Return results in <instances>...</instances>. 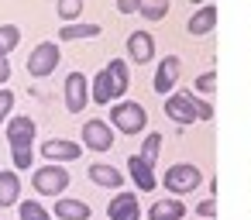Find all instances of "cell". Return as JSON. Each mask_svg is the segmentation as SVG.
<instances>
[{"label": "cell", "instance_id": "6da1fadb", "mask_svg": "<svg viewBox=\"0 0 251 220\" xmlns=\"http://www.w3.org/2000/svg\"><path fill=\"white\" fill-rule=\"evenodd\" d=\"M127 86H131V76H127V62H124V59H114L110 66H103V69L97 73L90 97H93V103L107 107V103H117V100H121V97L127 93Z\"/></svg>", "mask_w": 251, "mask_h": 220}, {"label": "cell", "instance_id": "7a4b0ae2", "mask_svg": "<svg viewBox=\"0 0 251 220\" xmlns=\"http://www.w3.org/2000/svg\"><path fill=\"white\" fill-rule=\"evenodd\" d=\"M7 141H11V158L18 172L31 169V145H35V121L31 117H11L7 121Z\"/></svg>", "mask_w": 251, "mask_h": 220}, {"label": "cell", "instance_id": "3957f363", "mask_svg": "<svg viewBox=\"0 0 251 220\" xmlns=\"http://www.w3.org/2000/svg\"><path fill=\"white\" fill-rule=\"evenodd\" d=\"M110 124L121 134H141L148 127V110L141 103H134V100H117L110 107Z\"/></svg>", "mask_w": 251, "mask_h": 220}, {"label": "cell", "instance_id": "277c9868", "mask_svg": "<svg viewBox=\"0 0 251 220\" xmlns=\"http://www.w3.org/2000/svg\"><path fill=\"white\" fill-rule=\"evenodd\" d=\"M31 186H35V193H42V196H62V193L69 189V169L59 165V162L38 165L35 175H31Z\"/></svg>", "mask_w": 251, "mask_h": 220}, {"label": "cell", "instance_id": "5b68a950", "mask_svg": "<svg viewBox=\"0 0 251 220\" xmlns=\"http://www.w3.org/2000/svg\"><path fill=\"white\" fill-rule=\"evenodd\" d=\"M203 182V172L189 162H179V165H169L165 175H162V186L172 193V196H186V193H196V186Z\"/></svg>", "mask_w": 251, "mask_h": 220}, {"label": "cell", "instance_id": "8992f818", "mask_svg": "<svg viewBox=\"0 0 251 220\" xmlns=\"http://www.w3.org/2000/svg\"><path fill=\"white\" fill-rule=\"evenodd\" d=\"M165 114H169V121H172V124L189 127L193 121H200L196 97H193V93H169V97H165Z\"/></svg>", "mask_w": 251, "mask_h": 220}, {"label": "cell", "instance_id": "52a82bcc", "mask_svg": "<svg viewBox=\"0 0 251 220\" xmlns=\"http://www.w3.org/2000/svg\"><path fill=\"white\" fill-rule=\"evenodd\" d=\"M59 45L55 42H42V45H35V52L28 55V73L35 76V79H45V76H52L55 69H59Z\"/></svg>", "mask_w": 251, "mask_h": 220}, {"label": "cell", "instance_id": "ba28073f", "mask_svg": "<svg viewBox=\"0 0 251 220\" xmlns=\"http://www.w3.org/2000/svg\"><path fill=\"white\" fill-rule=\"evenodd\" d=\"M90 100H93L90 97V79L83 73H69L66 76V110L69 114H79V110H86Z\"/></svg>", "mask_w": 251, "mask_h": 220}, {"label": "cell", "instance_id": "9c48e42d", "mask_svg": "<svg viewBox=\"0 0 251 220\" xmlns=\"http://www.w3.org/2000/svg\"><path fill=\"white\" fill-rule=\"evenodd\" d=\"M83 148H90V151H110L114 148V124H107V121H86L83 124Z\"/></svg>", "mask_w": 251, "mask_h": 220}, {"label": "cell", "instance_id": "30bf717a", "mask_svg": "<svg viewBox=\"0 0 251 220\" xmlns=\"http://www.w3.org/2000/svg\"><path fill=\"white\" fill-rule=\"evenodd\" d=\"M127 175L134 179V186H138L141 193H155V186H158L155 165H151L145 155H131V158H127Z\"/></svg>", "mask_w": 251, "mask_h": 220}, {"label": "cell", "instance_id": "8fae6325", "mask_svg": "<svg viewBox=\"0 0 251 220\" xmlns=\"http://www.w3.org/2000/svg\"><path fill=\"white\" fill-rule=\"evenodd\" d=\"M179 73H182V62H179L176 55H165V59H162V66L155 69V83H151V90H155L158 97H162V93L169 97V93H172V86L179 83Z\"/></svg>", "mask_w": 251, "mask_h": 220}, {"label": "cell", "instance_id": "7c38bea8", "mask_svg": "<svg viewBox=\"0 0 251 220\" xmlns=\"http://www.w3.org/2000/svg\"><path fill=\"white\" fill-rule=\"evenodd\" d=\"M42 155L49 162H76L83 155V145H76L69 138H49V141H42Z\"/></svg>", "mask_w": 251, "mask_h": 220}, {"label": "cell", "instance_id": "4fadbf2b", "mask_svg": "<svg viewBox=\"0 0 251 220\" xmlns=\"http://www.w3.org/2000/svg\"><path fill=\"white\" fill-rule=\"evenodd\" d=\"M107 220H141V203L134 193H117L107 206Z\"/></svg>", "mask_w": 251, "mask_h": 220}, {"label": "cell", "instance_id": "5bb4252c", "mask_svg": "<svg viewBox=\"0 0 251 220\" xmlns=\"http://www.w3.org/2000/svg\"><path fill=\"white\" fill-rule=\"evenodd\" d=\"M182 217H186V203L179 196H165L148 206V220H182Z\"/></svg>", "mask_w": 251, "mask_h": 220}, {"label": "cell", "instance_id": "9a60e30c", "mask_svg": "<svg viewBox=\"0 0 251 220\" xmlns=\"http://www.w3.org/2000/svg\"><path fill=\"white\" fill-rule=\"evenodd\" d=\"M127 55H131L138 66L151 62V55H155V42H151V35H148V31H134V35L127 38Z\"/></svg>", "mask_w": 251, "mask_h": 220}, {"label": "cell", "instance_id": "2e32d148", "mask_svg": "<svg viewBox=\"0 0 251 220\" xmlns=\"http://www.w3.org/2000/svg\"><path fill=\"white\" fill-rule=\"evenodd\" d=\"M21 203V179L14 169L0 172V206H18Z\"/></svg>", "mask_w": 251, "mask_h": 220}, {"label": "cell", "instance_id": "e0dca14e", "mask_svg": "<svg viewBox=\"0 0 251 220\" xmlns=\"http://www.w3.org/2000/svg\"><path fill=\"white\" fill-rule=\"evenodd\" d=\"M213 24H217V7H213V4H206V7H200V11L189 18L186 31H189L193 38H203V35H210V31H213Z\"/></svg>", "mask_w": 251, "mask_h": 220}, {"label": "cell", "instance_id": "ac0fdd59", "mask_svg": "<svg viewBox=\"0 0 251 220\" xmlns=\"http://www.w3.org/2000/svg\"><path fill=\"white\" fill-rule=\"evenodd\" d=\"M90 182L103 186V189H121L124 186V172H117L114 165H90Z\"/></svg>", "mask_w": 251, "mask_h": 220}, {"label": "cell", "instance_id": "d6986e66", "mask_svg": "<svg viewBox=\"0 0 251 220\" xmlns=\"http://www.w3.org/2000/svg\"><path fill=\"white\" fill-rule=\"evenodd\" d=\"M55 217H59V220H90V206H86L83 199L59 196V199H55Z\"/></svg>", "mask_w": 251, "mask_h": 220}, {"label": "cell", "instance_id": "ffe728a7", "mask_svg": "<svg viewBox=\"0 0 251 220\" xmlns=\"http://www.w3.org/2000/svg\"><path fill=\"white\" fill-rule=\"evenodd\" d=\"M100 24H66V28H59V38L62 42H79V38H100Z\"/></svg>", "mask_w": 251, "mask_h": 220}, {"label": "cell", "instance_id": "44dd1931", "mask_svg": "<svg viewBox=\"0 0 251 220\" xmlns=\"http://www.w3.org/2000/svg\"><path fill=\"white\" fill-rule=\"evenodd\" d=\"M138 14H141L145 21H162V18L169 14V0H141V4H138Z\"/></svg>", "mask_w": 251, "mask_h": 220}, {"label": "cell", "instance_id": "7402d4cb", "mask_svg": "<svg viewBox=\"0 0 251 220\" xmlns=\"http://www.w3.org/2000/svg\"><path fill=\"white\" fill-rule=\"evenodd\" d=\"M18 217H21V220H52V213H49L38 199H21V203H18Z\"/></svg>", "mask_w": 251, "mask_h": 220}, {"label": "cell", "instance_id": "603a6c76", "mask_svg": "<svg viewBox=\"0 0 251 220\" xmlns=\"http://www.w3.org/2000/svg\"><path fill=\"white\" fill-rule=\"evenodd\" d=\"M21 42V28L18 24H0V55H11Z\"/></svg>", "mask_w": 251, "mask_h": 220}, {"label": "cell", "instance_id": "cb8c5ba5", "mask_svg": "<svg viewBox=\"0 0 251 220\" xmlns=\"http://www.w3.org/2000/svg\"><path fill=\"white\" fill-rule=\"evenodd\" d=\"M158 151H162V134H158V131H151V134L145 138V148H141V155H145V158L155 165V162H158Z\"/></svg>", "mask_w": 251, "mask_h": 220}, {"label": "cell", "instance_id": "d4e9b609", "mask_svg": "<svg viewBox=\"0 0 251 220\" xmlns=\"http://www.w3.org/2000/svg\"><path fill=\"white\" fill-rule=\"evenodd\" d=\"M83 14V0H59V18L62 21H76Z\"/></svg>", "mask_w": 251, "mask_h": 220}, {"label": "cell", "instance_id": "484cf974", "mask_svg": "<svg viewBox=\"0 0 251 220\" xmlns=\"http://www.w3.org/2000/svg\"><path fill=\"white\" fill-rule=\"evenodd\" d=\"M11 110H14V93L11 90H0V124L11 121Z\"/></svg>", "mask_w": 251, "mask_h": 220}, {"label": "cell", "instance_id": "4316f807", "mask_svg": "<svg viewBox=\"0 0 251 220\" xmlns=\"http://www.w3.org/2000/svg\"><path fill=\"white\" fill-rule=\"evenodd\" d=\"M196 90H200V93H213V90H217V73H203V76H196Z\"/></svg>", "mask_w": 251, "mask_h": 220}, {"label": "cell", "instance_id": "83f0119b", "mask_svg": "<svg viewBox=\"0 0 251 220\" xmlns=\"http://www.w3.org/2000/svg\"><path fill=\"white\" fill-rule=\"evenodd\" d=\"M196 213H200L203 220H213V217H217V199H213V196H210V199H203V203L196 206Z\"/></svg>", "mask_w": 251, "mask_h": 220}, {"label": "cell", "instance_id": "f1b7e54d", "mask_svg": "<svg viewBox=\"0 0 251 220\" xmlns=\"http://www.w3.org/2000/svg\"><path fill=\"white\" fill-rule=\"evenodd\" d=\"M196 107H200V121H213V107H210L206 100H200V97H196Z\"/></svg>", "mask_w": 251, "mask_h": 220}, {"label": "cell", "instance_id": "f546056e", "mask_svg": "<svg viewBox=\"0 0 251 220\" xmlns=\"http://www.w3.org/2000/svg\"><path fill=\"white\" fill-rule=\"evenodd\" d=\"M138 4H141V0H117V11H121V14H134Z\"/></svg>", "mask_w": 251, "mask_h": 220}, {"label": "cell", "instance_id": "4dcf8cb0", "mask_svg": "<svg viewBox=\"0 0 251 220\" xmlns=\"http://www.w3.org/2000/svg\"><path fill=\"white\" fill-rule=\"evenodd\" d=\"M11 79V62H7V55H0V83H7Z\"/></svg>", "mask_w": 251, "mask_h": 220}, {"label": "cell", "instance_id": "1f68e13d", "mask_svg": "<svg viewBox=\"0 0 251 220\" xmlns=\"http://www.w3.org/2000/svg\"><path fill=\"white\" fill-rule=\"evenodd\" d=\"M189 4H203V0H189Z\"/></svg>", "mask_w": 251, "mask_h": 220}]
</instances>
